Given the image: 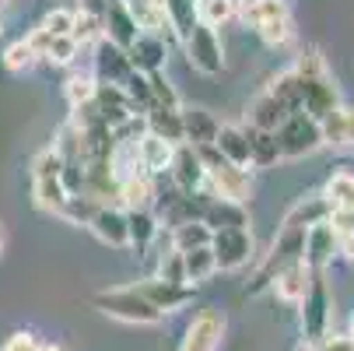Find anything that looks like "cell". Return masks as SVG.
<instances>
[{
    "label": "cell",
    "instance_id": "obj_44",
    "mask_svg": "<svg viewBox=\"0 0 354 351\" xmlns=\"http://www.w3.org/2000/svg\"><path fill=\"white\" fill-rule=\"evenodd\" d=\"M74 18H77V11H74V8H53V11H46V15H42V21H39V25H42L49 35H71Z\"/></svg>",
    "mask_w": 354,
    "mask_h": 351
},
{
    "label": "cell",
    "instance_id": "obj_25",
    "mask_svg": "<svg viewBox=\"0 0 354 351\" xmlns=\"http://www.w3.org/2000/svg\"><path fill=\"white\" fill-rule=\"evenodd\" d=\"M323 147H354V106H337L326 120H319Z\"/></svg>",
    "mask_w": 354,
    "mask_h": 351
},
{
    "label": "cell",
    "instance_id": "obj_29",
    "mask_svg": "<svg viewBox=\"0 0 354 351\" xmlns=\"http://www.w3.org/2000/svg\"><path fill=\"white\" fill-rule=\"evenodd\" d=\"M284 218H291V222H298V225L313 228V225H319V222H326V218H330V200H326V193H323V190L306 193V197H298L295 204L288 208V215H284Z\"/></svg>",
    "mask_w": 354,
    "mask_h": 351
},
{
    "label": "cell",
    "instance_id": "obj_39",
    "mask_svg": "<svg viewBox=\"0 0 354 351\" xmlns=\"http://www.w3.org/2000/svg\"><path fill=\"white\" fill-rule=\"evenodd\" d=\"M95 74L91 71H84V74H71L67 78V84H64V98H67V106L74 109V106H84V102H91L95 98Z\"/></svg>",
    "mask_w": 354,
    "mask_h": 351
},
{
    "label": "cell",
    "instance_id": "obj_34",
    "mask_svg": "<svg viewBox=\"0 0 354 351\" xmlns=\"http://www.w3.org/2000/svg\"><path fill=\"white\" fill-rule=\"evenodd\" d=\"M127 8L137 21L140 32H155V35H169L165 28V11H162V0H127Z\"/></svg>",
    "mask_w": 354,
    "mask_h": 351
},
{
    "label": "cell",
    "instance_id": "obj_54",
    "mask_svg": "<svg viewBox=\"0 0 354 351\" xmlns=\"http://www.w3.org/2000/svg\"><path fill=\"white\" fill-rule=\"evenodd\" d=\"M235 4H242V0H235Z\"/></svg>",
    "mask_w": 354,
    "mask_h": 351
},
{
    "label": "cell",
    "instance_id": "obj_40",
    "mask_svg": "<svg viewBox=\"0 0 354 351\" xmlns=\"http://www.w3.org/2000/svg\"><path fill=\"white\" fill-rule=\"evenodd\" d=\"M35 64H39V57H35V49H32L25 39H15V42L4 49V67H8L11 74H28Z\"/></svg>",
    "mask_w": 354,
    "mask_h": 351
},
{
    "label": "cell",
    "instance_id": "obj_50",
    "mask_svg": "<svg viewBox=\"0 0 354 351\" xmlns=\"http://www.w3.org/2000/svg\"><path fill=\"white\" fill-rule=\"evenodd\" d=\"M39 351H64V348H60L57 341H42V344H39Z\"/></svg>",
    "mask_w": 354,
    "mask_h": 351
},
{
    "label": "cell",
    "instance_id": "obj_27",
    "mask_svg": "<svg viewBox=\"0 0 354 351\" xmlns=\"http://www.w3.org/2000/svg\"><path fill=\"white\" fill-rule=\"evenodd\" d=\"M183 109V106H179ZM179 109H165V106H151L144 113V127L147 134H155L169 144H183V113Z\"/></svg>",
    "mask_w": 354,
    "mask_h": 351
},
{
    "label": "cell",
    "instance_id": "obj_38",
    "mask_svg": "<svg viewBox=\"0 0 354 351\" xmlns=\"http://www.w3.org/2000/svg\"><path fill=\"white\" fill-rule=\"evenodd\" d=\"M81 53H88V49H81V46L74 42V35H53V42H49V49H46L42 60L53 64V67H74Z\"/></svg>",
    "mask_w": 354,
    "mask_h": 351
},
{
    "label": "cell",
    "instance_id": "obj_15",
    "mask_svg": "<svg viewBox=\"0 0 354 351\" xmlns=\"http://www.w3.org/2000/svg\"><path fill=\"white\" fill-rule=\"evenodd\" d=\"M127 57H130L133 71H140V74L165 71V64H169V39L165 35H155V32H140L130 42Z\"/></svg>",
    "mask_w": 354,
    "mask_h": 351
},
{
    "label": "cell",
    "instance_id": "obj_24",
    "mask_svg": "<svg viewBox=\"0 0 354 351\" xmlns=\"http://www.w3.org/2000/svg\"><path fill=\"white\" fill-rule=\"evenodd\" d=\"M235 18L245 25V28H260L267 21H277V18H291V0H242Z\"/></svg>",
    "mask_w": 354,
    "mask_h": 351
},
{
    "label": "cell",
    "instance_id": "obj_33",
    "mask_svg": "<svg viewBox=\"0 0 354 351\" xmlns=\"http://www.w3.org/2000/svg\"><path fill=\"white\" fill-rule=\"evenodd\" d=\"M326 200H330V208L333 211H344L354 218V172L347 169H337L330 179H326Z\"/></svg>",
    "mask_w": 354,
    "mask_h": 351
},
{
    "label": "cell",
    "instance_id": "obj_53",
    "mask_svg": "<svg viewBox=\"0 0 354 351\" xmlns=\"http://www.w3.org/2000/svg\"><path fill=\"white\" fill-rule=\"evenodd\" d=\"M0 32H4V0H0Z\"/></svg>",
    "mask_w": 354,
    "mask_h": 351
},
{
    "label": "cell",
    "instance_id": "obj_13",
    "mask_svg": "<svg viewBox=\"0 0 354 351\" xmlns=\"http://www.w3.org/2000/svg\"><path fill=\"white\" fill-rule=\"evenodd\" d=\"M88 232L102 242V246H109V249H130V235H127V211L120 208V204H102L95 215H91V222H88Z\"/></svg>",
    "mask_w": 354,
    "mask_h": 351
},
{
    "label": "cell",
    "instance_id": "obj_41",
    "mask_svg": "<svg viewBox=\"0 0 354 351\" xmlns=\"http://www.w3.org/2000/svg\"><path fill=\"white\" fill-rule=\"evenodd\" d=\"M151 81V98H155V106H165V109H179L183 106V98L176 91V84L169 81L165 71H155V74H147Z\"/></svg>",
    "mask_w": 354,
    "mask_h": 351
},
{
    "label": "cell",
    "instance_id": "obj_11",
    "mask_svg": "<svg viewBox=\"0 0 354 351\" xmlns=\"http://www.w3.org/2000/svg\"><path fill=\"white\" fill-rule=\"evenodd\" d=\"M165 176L172 179V186L179 193H196V190L207 186V172H204V162H200V152L189 144H176Z\"/></svg>",
    "mask_w": 354,
    "mask_h": 351
},
{
    "label": "cell",
    "instance_id": "obj_49",
    "mask_svg": "<svg viewBox=\"0 0 354 351\" xmlns=\"http://www.w3.org/2000/svg\"><path fill=\"white\" fill-rule=\"evenodd\" d=\"M106 4H109V0H77V8H74V11H81V15H95V18H102Z\"/></svg>",
    "mask_w": 354,
    "mask_h": 351
},
{
    "label": "cell",
    "instance_id": "obj_30",
    "mask_svg": "<svg viewBox=\"0 0 354 351\" xmlns=\"http://www.w3.org/2000/svg\"><path fill=\"white\" fill-rule=\"evenodd\" d=\"M183 271H186V285H193V288L207 285V281L218 274V260H214V253H211V246L186 249V253H183Z\"/></svg>",
    "mask_w": 354,
    "mask_h": 351
},
{
    "label": "cell",
    "instance_id": "obj_12",
    "mask_svg": "<svg viewBox=\"0 0 354 351\" xmlns=\"http://www.w3.org/2000/svg\"><path fill=\"white\" fill-rule=\"evenodd\" d=\"M200 222H204L211 232H218V228H249V208L239 204V200H228V197H214L204 186V211H200Z\"/></svg>",
    "mask_w": 354,
    "mask_h": 351
},
{
    "label": "cell",
    "instance_id": "obj_18",
    "mask_svg": "<svg viewBox=\"0 0 354 351\" xmlns=\"http://www.w3.org/2000/svg\"><path fill=\"white\" fill-rule=\"evenodd\" d=\"M179 113H183V144H189V147L214 144L221 120L211 109H204V106H183Z\"/></svg>",
    "mask_w": 354,
    "mask_h": 351
},
{
    "label": "cell",
    "instance_id": "obj_9",
    "mask_svg": "<svg viewBox=\"0 0 354 351\" xmlns=\"http://www.w3.org/2000/svg\"><path fill=\"white\" fill-rule=\"evenodd\" d=\"M133 285H137V291H140L162 316H172V313L186 309L193 298H196V288H193V285H172V281L151 278V274L140 278V281H133Z\"/></svg>",
    "mask_w": 354,
    "mask_h": 351
},
{
    "label": "cell",
    "instance_id": "obj_55",
    "mask_svg": "<svg viewBox=\"0 0 354 351\" xmlns=\"http://www.w3.org/2000/svg\"><path fill=\"white\" fill-rule=\"evenodd\" d=\"M4 4H8V0H4Z\"/></svg>",
    "mask_w": 354,
    "mask_h": 351
},
{
    "label": "cell",
    "instance_id": "obj_20",
    "mask_svg": "<svg viewBox=\"0 0 354 351\" xmlns=\"http://www.w3.org/2000/svg\"><path fill=\"white\" fill-rule=\"evenodd\" d=\"M214 152L239 165V169H249V127L245 123H221L218 127V137H214Z\"/></svg>",
    "mask_w": 354,
    "mask_h": 351
},
{
    "label": "cell",
    "instance_id": "obj_36",
    "mask_svg": "<svg viewBox=\"0 0 354 351\" xmlns=\"http://www.w3.org/2000/svg\"><path fill=\"white\" fill-rule=\"evenodd\" d=\"M123 91H127V102L137 116H144L151 106H155V98H151V81L140 71H130V78L123 81Z\"/></svg>",
    "mask_w": 354,
    "mask_h": 351
},
{
    "label": "cell",
    "instance_id": "obj_32",
    "mask_svg": "<svg viewBox=\"0 0 354 351\" xmlns=\"http://www.w3.org/2000/svg\"><path fill=\"white\" fill-rule=\"evenodd\" d=\"M165 235H169V246L172 249H179V253H186V249H196V246H211V228L200 222V218H193V222H183V225H176V228H165Z\"/></svg>",
    "mask_w": 354,
    "mask_h": 351
},
{
    "label": "cell",
    "instance_id": "obj_1",
    "mask_svg": "<svg viewBox=\"0 0 354 351\" xmlns=\"http://www.w3.org/2000/svg\"><path fill=\"white\" fill-rule=\"evenodd\" d=\"M295 74H298V98H301V113H309L313 120H326L344 98H340V88L326 67V57L319 53L316 46L301 49L295 57Z\"/></svg>",
    "mask_w": 354,
    "mask_h": 351
},
{
    "label": "cell",
    "instance_id": "obj_4",
    "mask_svg": "<svg viewBox=\"0 0 354 351\" xmlns=\"http://www.w3.org/2000/svg\"><path fill=\"white\" fill-rule=\"evenodd\" d=\"M200 152V162H204V172H207V190L214 197H228V200H239V204H249L252 197V169H239L232 162H225L214 144L207 147H196Z\"/></svg>",
    "mask_w": 354,
    "mask_h": 351
},
{
    "label": "cell",
    "instance_id": "obj_51",
    "mask_svg": "<svg viewBox=\"0 0 354 351\" xmlns=\"http://www.w3.org/2000/svg\"><path fill=\"white\" fill-rule=\"evenodd\" d=\"M4 246H8V228H4V222H0V253H4Z\"/></svg>",
    "mask_w": 354,
    "mask_h": 351
},
{
    "label": "cell",
    "instance_id": "obj_10",
    "mask_svg": "<svg viewBox=\"0 0 354 351\" xmlns=\"http://www.w3.org/2000/svg\"><path fill=\"white\" fill-rule=\"evenodd\" d=\"M88 57H91V74H95V81H106V84H123V81L130 78V71H133L127 49H120V46L109 42L106 35L88 49Z\"/></svg>",
    "mask_w": 354,
    "mask_h": 351
},
{
    "label": "cell",
    "instance_id": "obj_6",
    "mask_svg": "<svg viewBox=\"0 0 354 351\" xmlns=\"http://www.w3.org/2000/svg\"><path fill=\"white\" fill-rule=\"evenodd\" d=\"M277 147H281V159H309L323 147V130H319V120H313L309 113H291L277 130Z\"/></svg>",
    "mask_w": 354,
    "mask_h": 351
},
{
    "label": "cell",
    "instance_id": "obj_22",
    "mask_svg": "<svg viewBox=\"0 0 354 351\" xmlns=\"http://www.w3.org/2000/svg\"><path fill=\"white\" fill-rule=\"evenodd\" d=\"M155 193H158V176L137 172V176H127V179H120V190H116V204H120L123 211L151 208V204H155Z\"/></svg>",
    "mask_w": 354,
    "mask_h": 351
},
{
    "label": "cell",
    "instance_id": "obj_45",
    "mask_svg": "<svg viewBox=\"0 0 354 351\" xmlns=\"http://www.w3.org/2000/svg\"><path fill=\"white\" fill-rule=\"evenodd\" d=\"M39 337L32 334V330H15L4 344H0V351H39Z\"/></svg>",
    "mask_w": 354,
    "mask_h": 351
},
{
    "label": "cell",
    "instance_id": "obj_2",
    "mask_svg": "<svg viewBox=\"0 0 354 351\" xmlns=\"http://www.w3.org/2000/svg\"><path fill=\"white\" fill-rule=\"evenodd\" d=\"M333 313H337V298L326 271H313V281L298 303V330L306 344H319L333 330Z\"/></svg>",
    "mask_w": 354,
    "mask_h": 351
},
{
    "label": "cell",
    "instance_id": "obj_52",
    "mask_svg": "<svg viewBox=\"0 0 354 351\" xmlns=\"http://www.w3.org/2000/svg\"><path fill=\"white\" fill-rule=\"evenodd\" d=\"M295 351H319V348H316V344H306V341H301V344H298Z\"/></svg>",
    "mask_w": 354,
    "mask_h": 351
},
{
    "label": "cell",
    "instance_id": "obj_17",
    "mask_svg": "<svg viewBox=\"0 0 354 351\" xmlns=\"http://www.w3.org/2000/svg\"><path fill=\"white\" fill-rule=\"evenodd\" d=\"M313 271H330V264L337 260V228L330 222H319L306 232V253H301Z\"/></svg>",
    "mask_w": 354,
    "mask_h": 351
},
{
    "label": "cell",
    "instance_id": "obj_42",
    "mask_svg": "<svg viewBox=\"0 0 354 351\" xmlns=\"http://www.w3.org/2000/svg\"><path fill=\"white\" fill-rule=\"evenodd\" d=\"M71 35H74V42H77L81 49H91L98 39H102V18H95V15H81V11H77Z\"/></svg>",
    "mask_w": 354,
    "mask_h": 351
},
{
    "label": "cell",
    "instance_id": "obj_37",
    "mask_svg": "<svg viewBox=\"0 0 354 351\" xmlns=\"http://www.w3.org/2000/svg\"><path fill=\"white\" fill-rule=\"evenodd\" d=\"M235 11H239L235 0H196V18L204 25H211V28H221V25L235 21Z\"/></svg>",
    "mask_w": 354,
    "mask_h": 351
},
{
    "label": "cell",
    "instance_id": "obj_16",
    "mask_svg": "<svg viewBox=\"0 0 354 351\" xmlns=\"http://www.w3.org/2000/svg\"><path fill=\"white\" fill-rule=\"evenodd\" d=\"M288 116H291V109L281 102L267 84L252 95V102L245 106V127H252V130H277Z\"/></svg>",
    "mask_w": 354,
    "mask_h": 351
},
{
    "label": "cell",
    "instance_id": "obj_35",
    "mask_svg": "<svg viewBox=\"0 0 354 351\" xmlns=\"http://www.w3.org/2000/svg\"><path fill=\"white\" fill-rule=\"evenodd\" d=\"M98 208H102L98 200H91V197H84V193H71V197L64 200V208L57 211V218L67 222V225L88 228V222H91V215H95Z\"/></svg>",
    "mask_w": 354,
    "mask_h": 351
},
{
    "label": "cell",
    "instance_id": "obj_47",
    "mask_svg": "<svg viewBox=\"0 0 354 351\" xmlns=\"http://www.w3.org/2000/svg\"><path fill=\"white\" fill-rule=\"evenodd\" d=\"M319 351H354V341H351V334L344 330V334H337V330H330L319 344H316Z\"/></svg>",
    "mask_w": 354,
    "mask_h": 351
},
{
    "label": "cell",
    "instance_id": "obj_46",
    "mask_svg": "<svg viewBox=\"0 0 354 351\" xmlns=\"http://www.w3.org/2000/svg\"><path fill=\"white\" fill-rule=\"evenodd\" d=\"M21 39H25V42H28L32 49H35V57H39V60L46 57V49H49V42H53V35H49V32H46L42 25L28 28V35H21Z\"/></svg>",
    "mask_w": 354,
    "mask_h": 351
},
{
    "label": "cell",
    "instance_id": "obj_5",
    "mask_svg": "<svg viewBox=\"0 0 354 351\" xmlns=\"http://www.w3.org/2000/svg\"><path fill=\"white\" fill-rule=\"evenodd\" d=\"M179 46H183V53H186V64H189L196 74L214 78V74L225 71V42H221L218 28L196 21Z\"/></svg>",
    "mask_w": 354,
    "mask_h": 351
},
{
    "label": "cell",
    "instance_id": "obj_21",
    "mask_svg": "<svg viewBox=\"0 0 354 351\" xmlns=\"http://www.w3.org/2000/svg\"><path fill=\"white\" fill-rule=\"evenodd\" d=\"M127 235H130V249H137V257H144L151 246L162 239V222L151 208H137L127 211Z\"/></svg>",
    "mask_w": 354,
    "mask_h": 351
},
{
    "label": "cell",
    "instance_id": "obj_3",
    "mask_svg": "<svg viewBox=\"0 0 354 351\" xmlns=\"http://www.w3.org/2000/svg\"><path fill=\"white\" fill-rule=\"evenodd\" d=\"M91 306L127 327H158L165 316L147 303V298L137 291V285H116V288H102L91 295Z\"/></svg>",
    "mask_w": 354,
    "mask_h": 351
},
{
    "label": "cell",
    "instance_id": "obj_26",
    "mask_svg": "<svg viewBox=\"0 0 354 351\" xmlns=\"http://www.w3.org/2000/svg\"><path fill=\"white\" fill-rule=\"evenodd\" d=\"M284 159H281V147H277L274 130H252L249 127V169L267 172V169H274Z\"/></svg>",
    "mask_w": 354,
    "mask_h": 351
},
{
    "label": "cell",
    "instance_id": "obj_43",
    "mask_svg": "<svg viewBox=\"0 0 354 351\" xmlns=\"http://www.w3.org/2000/svg\"><path fill=\"white\" fill-rule=\"evenodd\" d=\"M64 172V159L53 144L42 147V152L32 159V179H46V176H60Z\"/></svg>",
    "mask_w": 354,
    "mask_h": 351
},
{
    "label": "cell",
    "instance_id": "obj_28",
    "mask_svg": "<svg viewBox=\"0 0 354 351\" xmlns=\"http://www.w3.org/2000/svg\"><path fill=\"white\" fill-rule=\"evenodd\" d=\"M162 11H165L169 39H176V42H183L189 35V28L200 21L196 18V0H162Z\"/></svg>",
    "mask_w": 354,
    "mask_h": 351
},
{
    "label": "cell",
    "instance_id": "obj_31",
    "mask_svg": "<svg viewBox=\"0 0 354 351\" xmlns=\"http://www.w3.org/2000/svg\"><path fill=\"white\" fill-rule=\"evenodd\" d=\"M67 197H71V193H67V186H64L60 176L32 179V200H35V208L46 211V215H53V218H57V211L64 208V200H67Z\"/></svg>",
    "mask_w": 354,
    "mask_h": 351
},
{
    "label": "cell",
    "instance_id": "obj_14",
    "mask_svg": "<svg viewBox=\"0 0 354 351\" xmlns=\"http://www.w3.org/2000/svg\"><path fill=\"white\" fill-rule=\"evenodd\" d=\"M309 281H313V267L298 257V260L284 264V267L274 274V281H270L267 291L277 298V303H284V306H298L301 295H306V288H309Z\"/></svg>",
    "mask_w": 354,
    "mask_h": 351
},
{
    "label": "cell",
    "instance_id": "obj_48",
    "mask_svg": "<svg viewBox=\"0 0 354 351\" xmlns=\"http://www.w3.org/2000/svg\"><path fill=\"white\" fill-rule=\"evenodd\" d=\"M337 257L354 264V232H337Z\"/></svg>",
    "mask_w": 354,
    "mask_h": 351
},
{
    "label": "cell",
    "instance_id": "obj_7",
    "mask_svg": "<svg viewBox=\"0 0 354 351\" xmlns=\"http://www.w3.org/2000/svg\"><path fill=\"white\" fill-rule=\"evenodd\" d=\"M211 253L218 260V271H242L249 264H257L252 228H218L211 235Z\"/></svg>",
    "mask_w": 354,
    "mask_h": 351
},
{
    "label": "cell",
    "instance_id": "obj_19",
    "mask_svg": "<svg viewBox=\"0 0 354 351\" xmlns=\"http://www.w3.org/2000/svg\"><path fill=\"white\" fill-rule=\"evenodd\" d=\"M102 35L109 42H116L120 49H130V42L140 35L130 8H127V0H109L106 11H102Z\"/></svg>",
    "mask_w": 354,
    "mask_h": 351
},
{
    "label": "cell",
    "instance_id": "obj_8",
    "mask_svg": "<svg viewBox=\"0 0 354 351\" xmlns=\"http://www.w3.org/2000/svg\"><path fill=\"white\" fill-rule=\"evenodd\" d=\"M225 330H228V320L221 309L214 306H204L183 330V341H179V351H221V341H225Z\"/></svg>",
    "mask_w": 354,
    "mask_h": 351
},
{
    "label": "cell",
    "instance_id": "obj_23",
    "mask_svg": "<svg viewBox=\"0 0 354 351\" xmlns=\"http://www.w3.org/2000/svg\"><path fill=\"white\" fill-rule=\"evenodd\" d=\"M172 152H176V144L155 137V134H140L137 137V159H140V169L147 176H165L169 172V162H172Z\"/></svg>",
    "mask_w": 354,
    "mask_h": 351
}]
</instances>
